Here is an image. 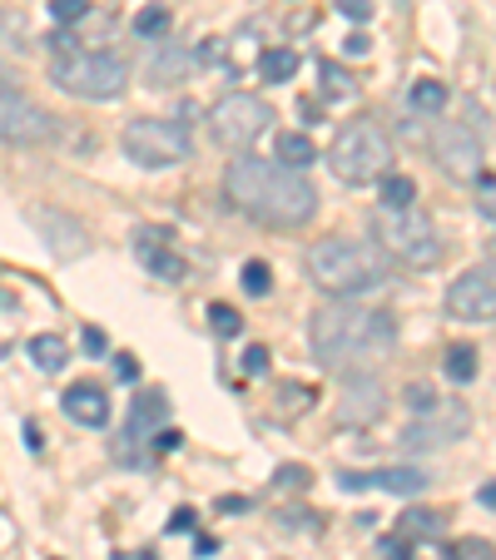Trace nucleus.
I'll return each mask as SVG.
<instances>
[{
    "label": "nucleus",
    "mask_w": 496,
    "mask_h": 560,
    "mask_svg": "<svg viewBox=\"0 0 496 560\" xmlns=\"http://www.w3.org/2000/svg\"><path fill=\"white\" fill-rule=\"evenodd\" d=\"M224 194L244 218H253V224H263V228H283V234L314 224V214H318L314 183L273 159H259V154H238V159L228 164Z\"/></svg>",
    "instance_id": "1"
},
{
    "label": "nucleus",
    "mask_w": 496,
    "mask_h": 560,
    "mask_svg": "<svg viewBox=\"0 0 496 560\" xmlns=\"http://www.w3.org/2000/svg\"><path fill=\"white\" fill-rule=\"evenodd\" d=\"M308 343L328 372L373 367L398 347V323L378 308H363V302H328L308 323Z\"/></svg>",
    "instance_id": "2"
},
{
    "label": "nucleus",
    "mask_w": 496,
    "mask_h": 560,
    "mask_svg": "<svg viewBox=\"0 0 496 560\" xmlns=\"http://www.w3.org/2000/svg\"><path fill=\"white\" fill-rule=\"evenodd\" d=\"M308 278H314L318 293H328L333 302H357L363 293H378L388 283V259H382L373 243H357L347 234H333L323 243L308 248L303 259Z\"/></svg>",
    "instance_id": "3"
},
{
    "label": "nucleus",
    "mask_w": 496,
    "mask_h": 560,
    "mask_svg": "<svg viewBox=\"0 0 496 560\" xmlns=\"http://www.w3.org/2000/svg\"><path fill=\"white\" fill-rule=\"evenodd\" d=\"M373 238L382 243L388 259H398L402 269H412V273H427L442 263L437 224H432L417 204L412 208H373Z\"/></svg>",
    "instance_id": "4"
},
{
    "label": "nucleus",
    "mask_w": 496,
    "mask_h": 560,
    "mask_svg": "<svg viewBox=\"0 0 496 560\" xmlns=\"http://www.w3.org/2000/svg\"><path fill=\"white\" fill-rule=\"evenodd\" d=\"M328 164H333V174L343 183H378L382 174H392V140L382 124H373V119H347L343 130L333 134V144H328Z\"/></svg>",
    "instance_id": "5"
},
{
    "label": "nucleus",
    "mask_w": 496,
    "mask_h": 560,
    "mask_svg": "<svg viewBox=\"0 0 496 560\" xmlns=\"http://www.w3.org/2000/svg\"><path fill=\"white\" fill-rule=\"evenodd\" d=\"M50 85L80 99H119L130 85V65L109 50H66L50 60Z\"/></svg>",
    "instance_id": "6"
},
{
    "label": "nucleus",
    "mask_w": 496,
    "mask_h": 560,
    "mask_svg": "<svg viewBox=\"0 0 496 560\" xmlns=\"http://www.w3.org/2000/svg\"><path fill=\"white\" fill-rule=\"evenodd\" d=\"M408 407H412V427L402 431V446L408 452H432V446H452L467 437L472 427V412L452 397H437L432 388L412 382L408 388Z\"/></svg>",
    "instance_id": "7"
},
{
    "label": "nucleus",
    "mask_w": 496,
    "mask_h": 560,
    "mask_svg": "<svg viewBox=\"0 0 496 560\" xmlns=\"http://www.w3.org/2000/svg\"><path fill=\"white\" fill-rule=\"evenodd\" d=\"M119 150L130 154L140 169H174L194 154V140L179 119H130L119 130Z\"/></svg>",
    "instance_id": "8"
},
{
    "label": "nucleus",
    "mask_w": 496,
    "mask_h": 560,
    "mask_svg": "<svg viewBox=\"0 0 496 560\" xmlns=\"http://www.w3.org/2000/svg\"><path fill=\"white\" fill-rule=\"evenodd\" d=\"M269 124H273V105L259 95H248V90H234V95H224L214 109H209L214 140L234 154L248 150V144H259L263 134H269Z\"/></svg>",
    "instance_id": "9"
},
{
    "label": "nucleus",
    "mask_w": 496,
    "mask_h": 560,
    "mask_svg": "<svg viewBox=\"0 0 496 560\" xmlns=\"http://www.w3.org/2000/svg\"><path fill=\"white\" fill-rule=\"evenodd\" d=\"M55 140V115L45 105H35L31 95L0 80V144H45Z\"/></svg>",
    "instance_id": "10"
},
{
    "label": "nucleus",
    "mask_w": 496,
    "mask_h": 560,
    "mask_svg": "<svg viewBox=\"0 0 496 560\" xmlns=\"http://www.w3.org/2000/svg\"><path fill=\"white\" fill-rule=\"evenodd\" d=\"M447 313L457 323H492L496 318V269L492 263H476L462 278L447 288Z\"/></svg>",
    "instance_id": "11"
},
{
    "label": "nucleus",
    "mask_w": 496,
    "mask_h": 560,
    "mask_svg": "<svg viewBox=\"0 0 496 560\" xmlns=\"http://www.w3.org/2000/svg\"><path fill=\"white\" fill-rule=\"evenodd\" d=\"M432 154H437V164H442L447 179H457V183H472L476 174L486 169L482 140H476V130H467V124H437V134H432Z\"/></svg>",
    "instance_id": "12"
},
{
    "label": "nucleus",
    "mask_w": 496,
    "mask_h": 560,
    "mask_svg": "<svg viewBox=\"0 0 496 560\" xmlns=\"http://www.w3.org/2000/svg\"><path fill=\"white\" fill-rule=\"evenodd\" d=\"M382 412H388V392H382L378 378H357L343 388V402H338V421L343 427H373Z\"/></svg>",
    "instance_id": "13"
},
{
    "label": "nucleus",
    "mask_w": 496,
    "mask_h": 560,
    "mask_svg": "<svg viewBox=\"0 0 496 560\" xmlns=\"http://www.w3.org/2000/svg\"><path fill=\"white\" fill-rule=\"evenodd\" d=\"M343 491H367V486H378V491H392V496H417L427 491V472L417 466H388V472H343L338 476Z\"/></svg>",
    "instance_id": "14"
},
{
    "label": "nucleus",
    "mask_w": 496,
    "mask_h": 560,
    "mask_svg": "<svg viewBox=\"0 0 496 560\" xmlns=\"http://www.w3.org/2000/svg\"><path fill=\"white\" fill-rule=\"evenodd\" d=\"M31 224L40 228L45 238H50L55 259H80V253H85V248H90L85 228H80L70 214H60V208H31Z\"/></svg>",
    "instance_id": "15"
},
{
    "label": "nucleus",
    "mask_w": 496,
    "mask_h": 560,
    "mask_svg": "<svg viewBox=\"0 0 496 560\" xmlns=\"http://www.w3.org/2000/svg\"><path fill=\"white\" fill-rule=\"evenodd\" d=\"M60 407H66V417L75 421V427H105L109 421V397H105V388H95V382H75Z\"/></svg>",
    "instance_id": "16"
},
{
    "label": "nucleus",
    "mask_w": 496,
    "mask_h": 560,
    "mask_svg": "<svg viewBox=\"0 0 496 560\" xmlns=\"http://www.w3.org/2000/svg\"><path fill=\"white\" fill-rule=\"evenodd\" d=\"M140 263H144V269H150L160 283H184V278H189V263H184L174 248L154 243V238H144V234H140Z\"/></svg>",
    "instance_id": "17"
},
{
    "label": "nucleus",
    "mask_w": 496,
    "mask_h": 560,
    "mask_svg": "<svg viewBox=\"0 0 496 560\" xmlns=\"http://www.w3.org/2000/svg\"><path fill=\"white\" fill-rule=\"evenodd\" d=\"M273 164H283V169L303 174L308 164H318V144L308 140V134H298V130H283L279 140H273Z\"/></svg>",
    "instance_id": "18"
},
{
    "label": "nucleus",
    "mask_w": 496,
    "mask_h": 560,
    "mask_svg": "<svg viewBox=\"0 0 496 560\" xmlns=\"http://www.w3.org/2000/svg\"><path fill=\"white\" fill-rule=\"evenodd\" d=\"M164 417H169V402H164L160 392L140 397V402H134V412H130V437H125V442H140L144 431H160Z\"/></svg>",
    "instance_id": "19"
},
{
    "label": "nucleus",
    "mask_w": 496,
    "mask_h": 560,
    "mask_svg": "<svg viewBox=\"0 0 496 560\" xmlns=\"http://www.w3.org/2000/svg\"><path fill=\"white\" fill-rule=\"evenodd\" d=\"M189 70H194V55L174 50V45H169L164 55H154V60H150V80H154V85H179Z\"/></svg>",
    "instance_id": "20"
},
{
    "label": "nucleus",
    "mask_w": 496,
    "mask_h": 560,
    "mask_svg": "<svg viewBox=\"0 0 496 560\" xmlns=\"http://www.w3.org/2000/svg\"><path fill=\"white\" fill-rule=\"evenodd\" d=\"M31 357L40 372H60L70 362V343L60 333H40V337H31Z\"/></svg>",
    "instance_id": "21"
},
{
    "label": "nucleus",
    "mask_w": 496,
    "mask_h": 560,
    "mask_svg": "<svg viewBox=\"0 0 496 560\" xmlns=\"http://www.w3.org/2000/svg\"><path fill=\"white\" fill-rule=\"evenodd\" d=\"M476 367H482V353H476L472 343H452V347H447L442 372H447L452 382H472V378H476Z\"/></svg>",
    "instance_id": "22"
},
{
    "label": "nucleus",
    "mask_w": 496,
    "mask_h": 560,
    "mask_svg": "<svg viewBox=\"0 0 496 560\" xmlns=\"http://www.w3.org/2000/svg\"><path fill=\"white\" fill-rule=\"evenodd\" d=\"M398 536L402 540H437L442 536V516H437V511H408V516L398 521Z\"/></svg>",
    "instance_id": "23"
},
{
    "label": "nucleus",
    "mask_w": 496,
    "mask_h": 560,
    "mask_svg": "<svg viewBox=\"0 0 496 560\" xmlns=\"http://www.w3.org/2000/svg\"><path fill=\"white\" fill-rule=\"evenodd\" d=\"M382 208H412V199H417V183L408 179V174H382Z\"/></svg>",
    "instance_id": "24"
},
{
    "label": "nucleus",
    "mask_w": 496,
    "mask_h": 560,
    "mask_svg": "<svg viewBox=\"0 0 496 560\" xmlns=\"http://www.w3.org/2000/svg\"><path fill=\"white\" fill-rule=\"evenodd\" d=\"M408 99H412V109H422V115H437V109L447 105V85L442 80H417V85L408 90Z\"/></svg>",
    "instance_id": "25"
},
{
    "label": "nucleus",
    "mask_w": 496,
    "mask_h": 560,
    "mask_svg": "<svg viewBox=\"0 0 496 560\" xmlns=\"http://www.w3.org/2000/svg\"><path fill=\"white\" fill-rule=\"evenodd\" d=\"M164 31H169V11H164V5H140V15H134V35L160 40Z\"/></svg>",
    "instance_id": "26"
},
{
    "label": "nucleus",
    "mask_w": 496,
    "mask_h": 560,
    "mask_svg": "<svg viewBox=\"0 0 496 560\" xmlns=\"http://www.w3.org/2000/svg\"><path fill=\"white\" fill-rule=\"evenodd\" d=\"M269 288H273V269L263 259H253V263H244V293L248 298H269Z\"/></svg>",
    "instance_id": "27"
},
{
    "label": "nucleus",
    "mask_w": 496,
    "mask_h": 560,
    "mask_svg": "<svg viewBox=\"0 0 496 560\" xmlns=\"http://www.w3.org/2000/svg\"><path fill=\"white\" fill-rule=\"evenodd\" d=\"M0 55H25V25L0 11Z\"/></svg>",
    "instance_id": "28"
},
{
    "label": "nucleus",
    "mask_w": 496,
    "mask_h": 560,
    "mask_svg": "<svg viewBox=\"0 0 496 560\" xmlns=\"http://www.w3.org/2000/svg\"><path fill=\"white\" fill-rule=\"evenodd\" d=\"M263 75L269 80H293L298 75V55L293 50H269L263 55Z\"/></svg>",
    "instance_id": "29"
},
{
    "label": "nucleus",
    "mask_w": 496,
    "mask_h": 560,
    "mask_svg": "<svg viewBox=\"0 0 496 560\" xmlns=\"http://www.w3.org/2000/svg\"><path fill=\"white\" fill-rule=\"evenodd\" d=\"M447 560H492V540H476V536H462L447 546Z\"/></svg>",
    "instance_id": "30"
},
{
    "label": "nucleus",
    "mask_w": 496,
    "mask_h": 560,
    "mask_svg": "<svg viewBox=\"0 0 496 560\" xmlns=\"http://www.w3.org/2000/svg\"><path fill=\"white\" fill-rule=\"evenodd\" d=\"M209 323H214V333H219V337H234L238 327H244V318H238L234 308H228V302H214V308H209Z\"/></svg>",
    "instance_id": "31"
},
{
    "label": "nucleus",
    "mask_w": 496,
    "mask_h": 560,
    "mask_svg": "<svg viewBox=\"0 0 496 560\" xmlns=\"http://www.w3.org/2000/svg\"><path fill=\"white\" fill-rule=\"evenodd\" d=\"M50 15L60 25H75V21H85L90 15V0H50Z\"/></svg>",
    "instance_id": "32"
},
{
    "label": "nucleus",
    "mask_w": 496,
    "mask_h": 560,
    "mask_svg": "<svg viewBox=\"0 0 496 560\" xmlns=\"http://www.w3.org/2000/svg\"><path fill=\"white\" fill-rule=\"evenodd\" d=\"M318 75H323L328 80V95H333V99H343V95H353V80H347L343 75V70H338V65H318Z\"/></svg>",
    "instance_id": "33"
},
{
    "label": "nucleus",
    "mask_w": 496,
    "mask_h": 560,
    "mask_svg": "<svg viewBox=\"0 0 496 560\" xmlns=\"http://www.w3.org/2000/svg\"><path fill=\"white\" fill-rule=\"evenodd\" d=\"M472 183H476V194H482V218H492V214H496V189H492V174L482 169Z\"/></svg>",
    "instance_id": "34"
},
{
    "label": "nucleus",
    "mask_w": 496,
    "mask_h": 560,
    "mask_svg": "<svg viewBox=\"0 0 496 560\" xmlns=\"http://www.w3.org/2000/svg\"><path fill=\"white\" fill-rule=\"evenodd\" d=\"M244 372H253V378H263V372H269V347H259V343L248 347V353H244Z\"/></svg>",
    "instance_id": "35"
},
{
    "label": "nucleus",
    "mask_w": 496,
    "mask_h": 560,
    "mask_svg": "<svg viewBox=\"0 0 496 560\" xmlns=\"http://www.w3.org/2000/svg\"><path fill=\"white\" fill-rule=\"evenodd\" d=\"M279 486H288V491H303V486H308V472H303V466H283Z\"/></svg>",
    "instance_id": "36"
},
{
    "label": "nucleus",
    "mask_w": 496,
    "mask_h": 560,
    "mask_svg": "<svg viewBox=\"0 0 496 560\" xmlns=\"http://www.w3.org/2000/svg\"><path fill=\"white\" fill-rule=\"evenodd\" d=\"M338 11L353 15V21H367V15H373V0H338Z\"/></svg>",
    "instance_id": "37"
},
{
    "label": "nucleus",
    "mask_w": 496,
    "mask_h": 560,
    "mask_svg": "<svg viewBox=\"0 0 496 560\" xmlns=\"http://www.w3.org/2000/svg\"><path fill=\"white\" fill-rule=\"evenodd\" d=\"M115 372H119V382H134V378H140V362H134L130 353H119L115 357Z\"/></svg>",
    "instance_id": "38"
},
{
    "label": "nucleus",
    "mask_w": 496,
    "mask_h": 560,
    "mask_svg": "<svg viewBox=\"0 0 496 560\" xmlns=\"http://www.w3.org/2000/svg\"><path fill=\"white\" fill-rule=\"evenodd\" d=\"M179 442H184L179 431H154V452H174Z\"/></svg>",
    "instance_id": "39"
},
{
    "label": "nucleus",
    "mask_w": 496,
    "mask_h": 560,
    "mask_svg": "<svg viewBox=\"0 0 496 560\" xmlns=\"http://www.w3.org/2000/svg\"><path fill=\"white\" fill-rule=\"evenodd\" d=\"M25 442H31V452H40V446H45V437H40V427H35V421H25Z\"/></svg>",
    "instance_id": "40"
},
{
    "label": "nucleus",
    "mask_w": 496,
    "mask_h": 560,
    "mask_svg": "<svg viewBox=\"0 0 496 560\" xmlns=\"http://www.w3.org/2000/svg\"><path fill=\"white\" fill-rule=\"evenodd\" d=\"M367 45H373V40H367V35H353V40H347L343 50H347V55H367Z\"/></svg>",
    "instance_id": "41"
},
{
    "label": "nucleus",
    "mask_w": 496,
    "mask_h": 560,
    "mask_svg": "<svg viewBox=\"0 0 496 560\" xmlns=\"http://www.w3.org/2000/svg\"><path fill=\"white\" fill-rule=\"evenodd\" d=\"M219 511H248V501H244V496H224V501H219Z\"/></svg>",
    "instance_id": "42"
},
{
    "label": "nucleus",
    "mask_w": 496,
    "mask_h": 560,
    "mask_svg": "<svg viewBox=\"0 0 496 560\" xmlns=\"http://www.w3.org/2000/svg\"><path fill=\"white\" fill-rule=\"evenodd\" d=\"M476 501H482V507L492 511V507H496V486H482V491H476Z\"/></svg>",
    "instance_id": "43"
},
{
    "label": "nucleus",
    "mask_w": 496,
    "mask_h": 560,
    "mask_svg": "<svg viewBox=\"0 0 496 560\" xmlns=\"http://www.w3.org/2000/svg\"><path fill=\"white\" fill-rule=\"evenodd\" d=\"M119 560H154V556H119Z\"/></svg>",
    "instance_id": "44"
}]
</instances>
